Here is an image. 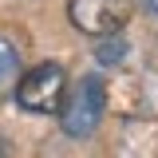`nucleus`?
Returning <instances> with one entry per match:
<instances>
[{
    "label": "nucleus",
    "instance_id": "nucleus-1",
    "mask_svg": "<svg viewBox=\"0 0 158 158\" xmlns=\"http://www.w3.org/2000/svg\"><path fill=\"white\" fill-rule=\"evenodd\" d=\"M103 111H107V83L99 75H83L79 87L71 95H63V107H59V123L71 138H87L99 131L103 123Z\"/></svg>",
    "mask_w": 158,
    "mask_h": 158
},
{
    "label": "nucleus",
    "instance_id": "nucleus-4",
    "mask_svg": "<svg viewBox=\"0 0 158 158\" xmlns=\"http://www.w3.org/2000/svg\"><path fill=\"white\" fill-rule=\"evenodd\" d=\"M16 75H20V56H16V48L8 40H0V99L12 91Z\"/></svg>",
    "mask_w": 158,
    "mask_h": 158
},
{
    "label": "nucleus",
    "instance_id": "nucleus-6",
    "mask_svg": "<svg viewBox=\"0 0 158 158\" xmlns=\"http://www.w3.org/2000/svg\"><path fill=\"white\" fill-rule=\"evenodd\" d=\"M142 8H146L150 16H158V0H142Z\"/></svg>",
    "mask_w": 158,
    "mask_h": 158
},
{
    "label": "nucleus",
    "instance_id": "nucleus-2",
    "mask_svg": "<svg viewBox=\"0 0 158 158\" xmlns=\"http://www.w3.org/2000/svg\"><path fill=\"white\" fill-rule=\"evenodd\" d=\"M16 103L32 115H59L63 107V95H67V75L59 63H40L28 75H16Z\"/></svg>",
    "mask_w": 158,
    "mask_h": 158
},
{
    "label": "nucleus",
    "instance_id": "nucleus-3",
    "mask_svg": "<svg viewBox=\"0 0 158 158\" xmlns=\"http://www.w3.org/2000/svg\"><path fill=\"white\" fill-rule=\"evenodd\" d=\"M67 16L83 36H115L131 20V0H71Z\"/></svg>",
    "mask_w": 158,
    "mask_h": 158
},
{
    "label": "nucleus",
    "instance_id": "nucleus-5",
    "mask_svg": "<svg viewBox=\"0 0 158 158\" xmlns=\"http://www.w3.org/2000/svg\"><path fill=\"white\" fill-rule=\"evenodd\" d=\"M123 52H127V44H123V36H103V44H99V59L103 63H115V59H123Z\"/></svg>",
    "mask_w": 158,
    "mask_h": 158
}]
</instances>
